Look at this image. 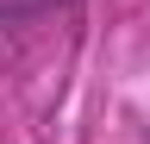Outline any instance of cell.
<instances>
[{
	"label": "cell",
	"instance_id": "6da1fadb",
	"mask_svg": "<svg viewBox=\"0 0 150 144\" xmlns=\"http://www.w3.org/2000/svg\"><path fill=\"white\" fill-rule=\"evenodd\" d=\"M56 6H75V0H0V25H31V19H50Z\"/></svg>",
	"mask_w": 150,
	"mask_h": 144
}]
</instances>
